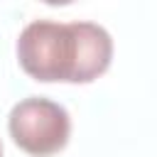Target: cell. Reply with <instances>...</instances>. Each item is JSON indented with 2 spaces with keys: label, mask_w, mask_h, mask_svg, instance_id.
Returning a JSON list of instances; mask_svg holds the SVG:
<instances>
[{
  "label": "cell",
  "mask_w": 157,
  "mask_h": 157,
  "mask_svg": "<svg viewBox=\"0 0 157 157\" xmlns=\"http://www.w3.org/2000/svg\"><path fill=\"white\" fill-rule=\"evenodd\" d=\"M7 130L22 152L32 157H52L66 147L71 118L64 105L42 96H29L12 105Z\"/></svg>",
  "instance_id": "obj_2"
},
{
  "label": "cell",
  "mask_w": 157,
  "mask_h": 157,
  "mask_svg": "<svg viewBox=\"0 0 157 157\" xmlns=\"http://www.w3.org/2000/svg\"><path fill=\"white\" fill-rule=\"evenodd\" d=\"M17 59L37 81L91 83L108 71L113 39L96 22L34 20L20 32Z\"/></svg>",
  "instance_id": "obj_1"
},
{
  "label": "cell",
  "mask_w": 157,
  "mask_h": 157,
  "mask_svg": "<svg viewBox=\"0 0 157 157\" xmlns=\"http://www.w3.org/2000/svg\"><path fill=\"white\" fill-rule=\"evenodd\" d=\"M0 157H2V142H0Z\"/></svg>",
  "instance_id": "obj_3"
}]
</instances>
